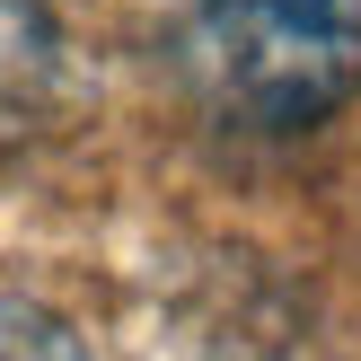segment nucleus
I'll use <instances>...</instances> for the list:
<instances>
[{
	"instance_id": "obj_1",
	"label": "nucleus",
	"mask_w": 361,
	"mask_h": 361,
	"mask_svg": "<svg viewBox=\"0 0 361 361\" xmlns=\"http://www.w3.org/2000/svg\"><path fill=\"white\" fill-rule=\"evenodd\" d=\"M185 27L212 97L264 133L361 97V0H185Z\"/></svg>"
},
{
	"instance_id": "obj_2",
	"label": "nucleus",
	"mask_w": 361,
	"mask_h": 361,
	"mask_svg": "<svg viewBox=\"0 0 361 361\" xmlns=\"http://www.w3.org/2000/svg\"><path fill=\"white\" fill-rule=\"evenodd\" d=\"M0 361H88V353H80V335H71L53 309L0 291Z\"/></svg>"
}]
</instances>
